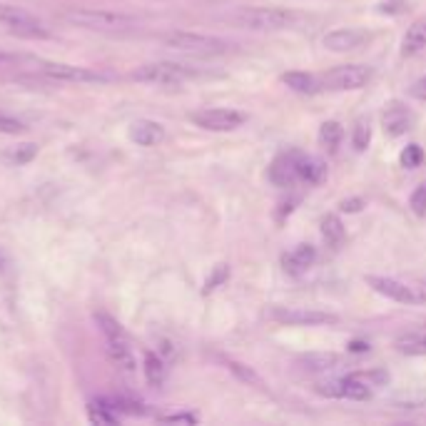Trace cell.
Wrapping results in <instances>:
<instances>
[{
    "label": "cell",
    "instance_id": "obj_30",
    "mask_svg": "<svg viewBox=\"0 0 426 426\" xmlns=\"http://www.w3.org/2000/svg\"><path fill=\"white\" fill-rule=\"evenodd\" d=\"M230 280V267H227V264H217V267L212 269V275L207 277V280H205V294H212L214 289H217V287H222L224 282Z\"/></svg>",
    "mask_w": 426,
    "mask_h": 426
},
{
    "label": "cell",
    "instance_id": "obj_32",
    "mask_svg": "<svg viewBox=\"0 0 426 426\" xmlns=\"http://www.w3.org/2000/svg\"><path fill=\"white\" fill-rule=\"evenodd\" d=\"M369 140H371V128H369V123H366V120H359L357 128H354V135H352L354 147H357V150H364V147L369 145Z\"/></svg>",
    "mask_w": 426,
    "mask_h": 426
},
{
    "label": "cell",
    "instance_id": "obj_2",
    "mask_svg": "<svg viewBox=\"0 0 426 426\" xmlns=\"http://www.w3.org/2000/svg\"><path fill=\"white\" fill-rule=\"evenodd\" d=\"M235 25L257 33H277V30H291L304 20L299 13L287 8H242L235 15H230Z\"/></svg>",
    "mask_w": 426,
    "mask_h": 426
},
{
    "label": "cell",
    "instance_id": "obj_18",
    "mask_svg": "<svg viewBox=\"0 0 426 426\" xmlns=\"http://www.w3.org/2000/svg\"><path fill=\"white\" fill-rule=\"evenodd\" d=\"M297 170H299V182H307V185H320L327 179V165L322 163L320 157L302 155L297 157Z\"/></svg>",
    "mask_w": 426,
    "mask_h": 426
},
{
    "label": "cell",
    "instance_id": "obj_38",
    "mask_svg": "<svg viewBox=\"0 0 426 426\" xmlns=\"http://www.w3.org/2000/svg\"><path fill=\"white\" fill-rule=\"evenodd\" d=\"M352 349H354V352H366V349H369V344H364V342H354V344H352Z\"/></svg>",
    "mask_w": 426,
    "mask_h": 426
},
{
    "label": "cell",
    "instance_id": "obj_14",
    "mask_svg": "<svg viewBox=\"0 0 426 426\" xmlns=\"http://www.w3.org/2000/svg\"><path fill=\"white\" fill-rule=\"evenodd\" d=\"M381 128H384L387 135H392V137L406 135L414 128V112L397 100L389 102V105L384 107V112H381Z\"/></svg>",
    "mask_w": 426,
    "mask_h": 426
},
{
    "label": "cell",
    "instance_id": "obj_27",
    "mask_svg": "<svg viewBox=\"0 0 426 426\" xmlns=\"http://www.w3.org/2000/svg\"><path fill=\"white\" fill-rule=\"evenodd\" d=\"M35 155H38V145H33V142H22V145H15V147H11V150L3 152V160L15 165V167H20V165L33 163Z\"/></svg>",
    "mask_w": 426,
    "mask_h": 426
},
{
    "label": "cell",
    "instance_id": "obj_33",
    "mask_svg": "<svg viewBox=\"0 0 426 426\" xmlns=\"http://www.w3.org/2000/svg\"><path fill=\"white\" fill-rule=\"evenodd\" d=\"M409 207H411V212L419 214V217H424V214H426V182H421V185L411 192Z\"/></svg>",
    "mask_w": 426,
    "mask_h": 426
},
{
    "label": "cell",
    "instance_id": "obj_31",
    "mask_svg": "<svg viewBox=\"0 0 426 426\" xmlns=\"http://www.w3.org/2000/svg\"><path fill=\"white\" fill-rule=\"evenodd\" d=\"M25 130H28V125L22 123L20 118L0 110V132L3 135H20V132H25Z\"/></svg>",
    "mask_w": 426,
    "mask_h": 426
},
{
    "label": "cell",
    "instance_id": "obj_26",
    "mask_svg": "<svg viewBox=\"0 0 426 426\" xmlns=\"http://www.w3.org/2000/svg\"><path fill=\"white\" fill-rule=\"evenodd\" d=\"M227 369H230L240 381H245L247 387H254V389H259V392H267V384H264L262 376H259L252 366L240 364V362H232V359H227Z\"/></svg>",
    "mask_w": 426,
    "mask_h": 426
},
{
    "label": "cell",
    "instance_id": "obj_9",
    "mask_svg": "<svg viewBox=\"0 0 426 426\" xmlns=\"http://www.w3.org/2000/svg\"><path fill=\"white\" fill-rule=\"evenodd\" d=\"M366 284L381 294V297L392 299V302L406 304V307H416V304H426V291L421 287H411L406 282H399L394 277H379L366 275Z\"/></svg>",
    "mask_w": 426,
    "mask_h": 426
},
{
    "label": "cell",
    "instance_id": "obj_39",
    "mask_svg": "<svg viewBox=\"0 0 426 426\" xmlns=\"http://www.w3.org/2000/svg\"><path fill=\"white\" fill-rule=\"evenodd\" d=\"M15 60V55H11V53H0V62H13Z\"/></svg>",
    "mask_w": 426,
    "mask_h": 426
},
{
    "label": "cell",
    "instance_id": "obj_22",
    "mask_svg": "<svg viewBox=\"0 0 426 426\" xmlns=\"http://www.w3.org/2000/svg\"><path fill=\"white\" fill-rule=\"evenodd\" d=\"M322 237H324L327 247H331V249H339V247L344 245L347 230H344V222L339 214H327V217L322 219Z\"/></svg>",
    "mask_w": 426,
    "mask_h": 426
},
{
    "label": "cell",
    "instance_id": "obj_21",
    "mask_svg": "<svg viewBox=\"0 0 426 426\" xmlns=\"http://www.w3.org/2000/svg\"><path fill=\"white\" fill-rule=\"evenodd\" d=\"M371 384L362 376V371L357 374H347L342 379V397L344 399H354V401H366L371 399Z\"/></svg>",
    "mask_w": 426,
    "mask_h": 426
},
{
    "label": "cell",
    "instance_id": "obj_40",
    "mask_svg": "<svg viewBox=\"0 0 426 426\" xmlns=\"http://www.w3.org/2000/svg\"><path fill=\"white\" fill-rule=\"evenodd\" d=\"M6 269V254H3V249H0V272Z\"/></svg>",
    "mask_w": 426,
    "mask_h": 426
},
{
    "label": "cell",
    "instance_id": "obj_11",
    "mask_svg": "<svg viewBox=\"0 0 426 426\" xmlns=\"http://www.w3.org/2000/svg\"><path fill=\"white\" fill-rule=\"evenodd\" d=\"M190 120L202 130L209 132H232V130L245 125V115L240 110H230V107H205L190 115Z\"/></svg>",
    "mask_w": 426,
    "mask_h": 426
},
{
    "label": "cell",
    "instance_id": "obj_6",
    "mask_svg": "<svg viewBox=\"0 0 426 426\" xmlns=\"http://www.w3.org/2000/svg\"><path fill=\"white\" fill-rule=\"evenodd\" d=\"M200 70L190 65H182V62H150V65L137 67L132 73L135 80L150 85H179L187 83V80L200 78Z\"/></svg>",
    "mask_w": 426,
    "mask_h": 426
},
{
    "label": "cell",
    "instance_id": "obj_16",
    "mask_svg": "<svg viewBox=\"0 0 426 426\" xmlns=\"http://www.w3.org/2000/svg\"><path fill=\"white\" fill-rule=\"evenodd\" d=\"M130 140L140 147H155L165 140V128L155 120H135L130 125Z\"/></svg>",
    "mask_w": 426,
    "mask_h": 426
},
{
    "label": "cell",
    "instance_id": "obj_8",
    "mask_svg": "<svg viewBox=\"0 0 426 426\" xmlns=\"http://www.w3.org/2000/svg\"><path fill=\"white\" fill-rule=\"evenodd\" d=\"M0 22L11 30L13 35L25 40H48L50 38V30L45 28L43 22L28 13L25 8L18 6H0Z\"/></svg>",
    "mask_w": 426,
    "mask_h": 426
},
{
    "label": "cell",
    "instance_id": "obj_1",
    "mask_svg": "<svg viewBox=\"0 0 426 426\" xmlns=\"http://www.w3.org/2000/svg\"><path fill=\"white\" fill-rule=\"evenodd\" d=\"M62 20L75 28L90 30V33H128L137 28V18L128 13L115 11H95V8H73L62 13Z\"/></svg>",
    "mask_w": 426,
    "mask_h": 426
},
{
    "label": "cell",
    "instance_id": "obj_13",
    "mask_svg": "<svg viewBox=\"0 0 426 426\" xmlns=\"http://www.w3.org/2000/svg\"><path fill=\"white\" fill-rule=\"evenodd\" d=\"M297 150H287L272 160L269 165V182L275 187H294L299 182V170H297Z\"/></svg>",
    "mask_w": 426,
    "mask_h": 426
},
{
    "label": "cell",
    "instance_id": "obj_19",
    "mask_svg": "<svg viewBox=\"0 0 426 426\" xmlns=\"http://www.w3.org/2000/svg\"><path fill=\"white\" fill-rule=\"evenodd\" d=\"M299 364H302L304 371H312V374H327V371L336 369V366L342 364V357L334 352H312L304 354L299 359Z\"/></svg>",
    "mask_w": 426,
    "mask_h": 426
},
{
    "label": "cell",
    "instance_id": "obj_37",
    "mask_svg": "<svg viewBox=\"0 0 426 426\" xmlns=\"http://www.w3.org/2000/svg\"><path fill=\"white\" fill-rule=\"evenodd\" d=\"M362 207H364V200H362V197H352V200H344L342 205H339L342 212H359Z\"/></svg>",
    "mask_w": 426,
    "mask_h": 426
},
{
    "label": "cell",
    "instance_id": "obj_10",
    "mask_svg": "<svg viewBox=\"0 0 426 426\" xmlns=\"http://www.w3.org/2000/svg\"><path fill=\"white\" fill-rule=\"evenodd\" d=\"M267 317L277 324L287 327H327L336 324L339 317L331 312H322V309H307V307H272Z\"/></svg>",
    "mask_w": 426,
    "mask_h": 426
},
{
    "label": "cell",
    "instance_id": "obj_5",
    "mask_svg": "<svg viewBox=\"0 0 426 426\" xmlns=\"http://www.w3.org/2000/svg\"><path fill=\"white\" fill-rule=\"evenodd\" d=\"M374 78V70L369 65H359V62H352V65H336L331 70L320 75V85L322 90H331V92H347V90H362L371 83Z\"/></svg>",
    "mask_w": 426,
    "mask_h": 426
},
{
    "label": "cell",
    "instance_id": "obj_15",
    "mask_svg": "<svg viewBox=\"0 0 426 426\" xmlns=\"http://www.w3.org/2000/svg\"><path fill=\"white\" fill-rule=\"evenodd\" d=\"M317 259V249L312 245H297L282 254V269L291 277H302Z\"/></svg>",
    "mask_w": 426,
    "mask_h": 426
},
{
    "label": "cell",
    "instance_id": "obj_34",
    "mask_svg": "<svg viewBox=\"0 0 426 426\" xmlns=\"http://www.w3.org/2000/svg\"><path fill=\"white\" fill-rule=\"evenodd\" d=\"M314 389H317V394H322V397L336 399V397H342V379L339 381H320V384H314Z\"/></svg>",
    "mask_w": 426,
    "mask_h": 426
},
{
    "label": "cell",
    "instance_id": "obj_24",
    "mask_svg": "<svg viewBox=\"0 0 426 426\" xmlns=\"http://www.w3.org/2000/svg\"><path fill=\"white\" fill-rule=\"evenodd\" d=\"M342 140H344V128L336 123V120H327V123L320 128V142H322V147H324L327 152H331V155L339 150Z\"/></svg>",
    "mask_w": 426,
    "mask_h": 426
},
{
    "label": "cell",
    "instance_id": "obj_7",
    "mask_svg": "<svg viewBox=\"0 0 426 426\" xmlns=\"http://www.w3.org/2000/svg\"><path fill=\"white\" fill-rule=\"evenodd\" d=\"M38 73L53 83H110L115 75L95 67L67 65V62H40Z\"/></svg>",
    "mask_w": 426,
    "mask_h": 426
},
{
    "label": "cell",
    "instance_id": "obj_35",
    "mask_svg": "<svg viewBox=\"0 0 426 426\" xmlns=\"http://www.w3.org/2000/svg\"><path fill=\"white\" fill-rule=\"evenodd\" d=\"M163 424H197V414H190V411H177V414H165L160 416Z\"/></svg>",
    "mask_w": 426,
    "mask_h": 426
},
{
    "label": "cell",
    "instance_id": "obj_4",
    "mask_svg": "<svg viewBox=\"0 0 426 426\" xmlns=\"http://www.w3.org/2000/svg\"><path fill=\"white\" fill-rule=\"evenodd\" d=\"M95 322H97V327H100L102 336H105L107 354H110L112 362H115L120 369L135 371V366H137L135 352H132V347H130V339H128V334H125L123 327H120V322L115 320V317H110L107 312H95Z\"/></svg>",
    "mask_w": 426,
    "mask_h": 426
},
{
    "label": "cell",
    "instance_id": "obj_23",
    "mask_svg": "<svg viewBox=\"0 0 426 426\" xmlns=\"http://www.w3.org/2000/svg\"><path fill=\"white\" fill-rule=\"evenodd\" d=\"M394 347L401 354H409V357H424L426 354V334L424 331H406V334H399Z\"/></svg>",
    "mask_w": 426,
    "mask_h": 426
},
{
    "label": "cell",
    "instance_id": "obj_25",
    "mask_svg": "<svg viewBox=\"0 0 426 426\" xmlns=\"http://www.w3.org/2000/svg\"><path fill=\"white\" fill-rule=\"evenodd\" d=\"M165 376H167V366H165L163 357H157L155 352L145 354V379L152 387H163Z\"/></svg>",
    "mask_w": 426,
    "mask_h": 426
},
{
    "label": "cell",
    "instance_id": "obj_17",
    "mask_svg": "<svg viewBox=\"0 0 426 426\" xmlns=\"http://www.w3.org/2000/svg\"><path fill=\"white\" fill-rule=\"evenodd\" d=\"M426 48V18H419L406 28V35L401 40V55L414 57Z\"/></svg>",
    "mask_w": 426,
    "mask_h": 426
},
{
    "label": "cell",
    "instance_id": "obj_12",
    "mask_svg": "<svg viewBox=\"0 0 426 426\" xmlns=\"http://www.w3.org/2000/svg\"><path fill=\"white\" fill-rule=\"evenodd\" d=\"M371 40V33L362 28H336L331 33H327L322 38V45H324L329 53H354L359 50L362 45H366Z\"/></svg>",
    "mask_w": 426,
    "mask_h": 426
},
{
    "label": "cell",
    "instance_id": "obj_28",
    "mask_svg": "<svg viewBox=\"0 0 426 426\" xmlns=\"http://www.w3.org/2000/svg\"><path fill=\"white\" fill-rule=\"evenodd\" d=\"M88 416L92 424H115V421H118V414H115L112 401H90Z\"/></svg>",
    "mask_w": 426,
    "mask_h": 426
},
{
    "label": "cell",
    "instance_id": "obj_20",
    "mask_svg": "<svg viewBox=\"0 0 426 426\" xmlns=\"http://www.w3.org/2000/svg\"><path fill=\"white\" fill-rule=\"evenodd\" d=\"M282 83H284L289 90H294V92H299V95H314V92H320L322 90L320 78H314V75H309V73H299V70L284 73L282 75Z\"/></svg>",
    "mask_w": 426,
    "mask_h": 426
},
{
    "label": "cell",
    "instance_id": "obj_36",
    "mask_svg": "<svg viewBox=\"0 0 426 426\" xmlns=\"http://www.w3.org/2000/svg\"><path fill=\"white\" fill-rule=\"evenodd\" d=\"M409 95L416 97V100H424V102H426V75H424V78H419L414 85H411V88H409Z\"/></svg>",
    "mask_w": 426,
    "mask_h": 426
},
{
    "label": "cell",
    "instance_id": "obj_29",
    "mask_svg": "<svg viewBox=\"0 0 426 426\" xmlns=\"http://www.w3.org/2000/svg\"><path fill=\"white\" fill-rule=\"evenodd\" d=\"M399 163H401V167H406V170L421 167V163H424V150H421L416 142H411V145H406L401 150V155H399Z\"/></svg>",
    "mask_w": 426,
    "mask_h": 426
},
{
    "label": "cell",
    "instance_id": "obj_3",
    "mask_svg": "<svg viewBox=\"0 0 426 426\" xmlns=\"http://www.w3.org/2000/svg\"><path fill=\"white\" fill-rule=\"evenodd\" d=\"M167 48L177 53H187V55H222V53L230 50V43L222 38H214V35H205V33H190V30H172V33H165L163 38Z\"/></svg>",
    "mask_w": 426,
    "mask_h": 426
}]
</instances>
